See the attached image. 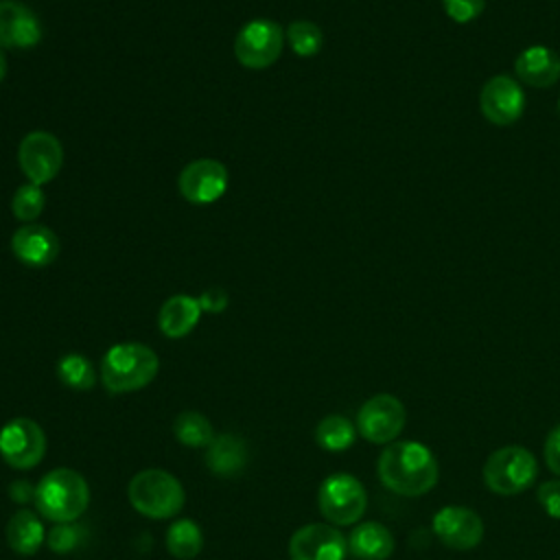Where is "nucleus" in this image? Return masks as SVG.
<instances>
[{
	"label": "nucleus",
	"instance_id": "nucleus-1",
	"mask_svg": "<svg viewBox=\"0 0 560 560\" xmlns=\"http://www.w3.org/2000/svg\"><path fill=\"white\" fill-rule=\"evenodd\" d=\"M376 470L381 483L400 497H422L440 477L433 453L413 440L387 444L378 457Z\"/></svg>",
	"mask_w": 560,
	"mask_h": 560
},
{
	"label": "nucleus",
	"instance_id": "nucleus-2",
	"mask_svg": "<svg viewBox=\"0 0 560 560\" xmlns=\"http://www.w3.org/2000/svg\"><path fill=\"white\" fill-rule=\"evenodd\" d=\"M158 354L136 341L112 346L101 361V381L107 392L125 394L149 385L158 374Z\"/></svg>",
	"mask_w": 560,
	"mask_h": 560
},
{
	"label": "nucleus",
	"instance_id": "nucleus-3",
	"mask_svg": "<svg viewBox=\"0 0 560 560\" xmlns=\"http://www.w3.org/2000/svg\"><path fill=\"white\" fill-rule=\"evenodd\" d=\"M35 505L39 514L55 523H72L79 518L88 503L90 490L85 479L72 468H55L35 486Z\"/></svg>",
	"mask_w": 560,
	"mask_h": 560
},
{
	"label": "nucleus",
	"instance_id": "nucleus-4",
	"mask_svg": "<svg viewBox=\"0 0 560 560\" xmlns=\"http://www.w3.org/2000/svg\"><path fill=\"white\" fill-rule=\"evenodd\" d=\"M131 505L149 518H171L186 501L182 483L162 468H147L133 475L127 488Z\"/></svg>",
	"mask_w": 560,
	"mask_h": 560
},
{
	"label": "nucleus",
	"instance_id": "nucleus-5",
	"mask_svg": "<svg viewBox=\"0 0 560 560\" xmlns=\"http://www.w3.org/2000/svg\"><path fill=\"white\" fill-rule=\"evenodd\" d=\"M538 462L525 446H501L483 464V483L490 492L512 497L534 483Z\"/></svg>",
	"mask_w": 560,
	"mask_h": 560
},
{
	"label": "nucleus",
	"instance_id": "nucleus-6",
	"mask_svg": "<svg viewBox=\"0 0 560 560\" xmlns=\"http://www.w3.org/2000/svg\"><path fill=\"white\" fill-rule=\"evenodd\" d=\"M317 505L330 525H352L363 516L368 508V494L357 477L348 472H335L322 481Z\"/></svg>",
	"mask_w": 560,
	"mask_h": 560
},
{
	"label": "nucleus",
	"instance_id": "nucleus-7",
	"mask_svg": "<svg viewBox=\"0 0 560 560\" xmlns=\"http://www.w3.org/2000/svg\"><path fill=\"white\" fill-rule=\"evenodd\" d=\"M284 33L282 26L273 20H252L247 22L236 39H234V55L241 66L252 70H262L276 63L282 52Z\"/></svg>",
	"mask_w": 560,
	"mask_h": 560
},
{
	"label": "nucleus",
	"instance_id": "nucleus-8",
	"mask_svg": "<svg viewBox=\"0 0 560 560\" xmlns=\"http://www.w3.org/2000/svg\"><path fill=\"white\" fill-rule=\"evenodd\" d=\"M405 407L392 394H376L368 398L357 413L359 433L372 444H392L405 429Z\"/></svg>",
	"mask_w": 560,
	"mask_h": 560
},
{
	"label": "nucleus",
	"instance_id": "nucleus-9",
	"mask_svg": "<svg viewBox=\"0 0 560 560\" xmlns=\"http://www.w3.org/2000/svg\"><path fill=\"white\" fill-rule=\"evenodd\" d=\"M46 453L44 429L31 418H13L0 429V455L18 470L33 468Z\"/></svg>",
	"mask_w": 560,
	"mask_h": 560
},
{
	"label": "nucleus",
	"instance_id": "nucleus-10",
	"mask_svg": "<svg viewBox=\"0 0 560 560\" xmlns=\"http://www.w3.org/2000/svg\"><path fill=\"white\" fill-rule=\"evenodd\" d=\"M20 168L31 184H46L57 177L63 164V147L48 131H31L22 138L18 151Z\"/></svg>",
	"mask_w": 560,
	"mask_h": 560
},
{
	"label": "nucleus",
	"instance_id": "nucleus-11",
	"mask_svg": "<svg viewBox=\"0 0 560 560\" xmlns=\"http://www.w3.org/2000/svg\"><path fill=\"white\" fill-rule=\"evenodd\" d=\"M179 195L195 203V206H208L223 197L228 188V171L219 160L201 158L190 164H186L177 179Z\"/></svg>",
	"mask_w": 560,
	"mask_h": 560
},
{
	"label": "nucleus",
	"instance_id": "nucleus-12",
	"mask_svg": "<svg viewBox=\"0 0 560 560\" xmlns=\"http://www.w3.org/2000/svg\"><path fill=\"white\" fill-rule=\"evenodd\" d=\"M479 107L486 120L505 127L516 122L525 112V94L516 79L497 74L488 79L479 94Z\"/></svg>",
	"mask_w": 560,
	"mask_h": 560
},
{
	"label": "nucleus",
	"instance_id": "nucleus-13",
	"mask_svg": "<svg viewBox=\"0 0 560 560\" xmlns=\"http://www.w3.org/2000/svg\"><path fill=\"white\" fill-rule=\"evenodd\" d=\"M346 551L348 538L326 523L304 525L289 540L291 560H343Z\"/></svg>",
	"mask_w": 560,
	"mask_h": 560
},
{
	"label": "nucleus",
	"instance_id": "nucleus-14",
	"mask_svg": "<svg viewBox=\"0 0 560 560\" xmlns=\"http://www.w3.org/2000/svg\"><path fill=\"white\" fill-rule=\"evenodd\" d=\"M433 532L448 549L466 551L481 542L483 521L466 505H444L433 516Z\"/></svg>",
	"mask_w": 560,
	"mask_h": 560
},
{
	"label": "nucleus",
	"instance_id": "nucleus-15",
	"mask_svg": "<svg viewBox=\"0 0 560 560\" xmlns=\"http://www.w3.org/2000/svg\"><path fill=\"white\" fill-rule=\"evenodd\" d=\"M39 39V18L20 0H0V46L33 48Z\"/></svg>",
	"mask_w": 560,
	"mask_h": 560
},
{
	"label": "nucleus",
	"instance_id": "nucleus-16",
	"mask_svg": "<svg viewBox=\"0 0 560 560\" xmlns=\"http://www.w3.org/2000/svg\"><path fill=\"white\" fill-rule=\"evenodd\" d=\"M11 249L20 262L39 269L50 265L59 256V238L46 225L26 223L20 230H15L11 238Z\"/></svg>",
	"mask_w": 560,
	"mask_h": 560
},
{
	"label": "nucleus",
	"instance_id": "nucleus-17",
	"mask_svg": "<svg viewBox=\"0 0 560 560\" xmlns=\"http://www.w3.org/2000/svg\"><path fill=\"white\" fill-rule=\"evenodd\" d=\"M516 77L532 88H549L560 79V55L547 46H529L514 61Z\"/></svg>",
	"mask_w": 560,
	"mask_h": 560
},
{
	"label": "nucleus",
	"instance_id": "nucleus-18",
	"mask_svg": "<svg viewBox=\"0 0 560 560\" xmlns=\"http://www.w3.org/2000/svg\"><path fill=\"white\" fill-rule=\"evenodd\" d=\"M206 464L217 477H234L241 475L247 464V446L238 435L221 433L208 444Z\"/></svg>",
	"mask_w": 560,
	"mask_h": 560
},
{
	"label": "nucleus",
	"instance_id": "nucleus-19",
	"mask_svg": "<svg viewBox=\"0 0 560 560\" xmlns=\"http://www.w3.org/2000/svg\"><path fill=\"white\" fill-rule=\"evenodd\" d=\"M201 317V306L199 300L192 295H173L168 298L158 315V326L162 335L171 339L186 337L199 322Z\"/></svg>",
	"mask_w": 560,
	"mask_h": 560
},
{
	"label": "nucleus",
	"instance_id": "nucleus-20",
	"mask_svg": "<svg viewBox=\"0 0 560 560\" xmlns=\"http://www.w3.org/2000/svg\"><path fill=\"white\" fill-rule=\"evenodd\" d=\"M348 549L359 560H387L394 551V536L376 521L359 523L350 532Z\"/></svg>",
	"mask_w": 560,
	"mask_h": 560
},
{
	"label": "nucleus",
	"instance_id": "nucleus-21",
	"mask_svg": "<svg viewBox=\"0 0 560 560\" xmlns=\"http://www.w3.org/2000/svg\"><path fill=\"white\" fill-rule=\"evenodd\" d=\"M4 536H7V542L9 547L15 551V553H22V556H31L35 553L42 542H44V525L39 521V516L26 508L18 510L9 523H7V529H4Z\"/></svg>",
	"mask_w": 560,
	"mask_h": 560
},
{
	"label": "nucleus",
	"instance_id": "nucleus-22",
	"mask_svg": "<svg viewBox=\"0 0 560 560\" xmlns=\"http://www.w3.org/2000/svg\"><path fill=\"white\" fill-rule=\"evenodd\" d=\"M203 547V534L192 518H179L166 529V549L179 560L195 558Z\"/></svg>",
	"mask_w": 560,
	"mask_h": 560
},
{
	"label": "nucleus",
	"instance_id": "nucleus-23",
	"mask_svg": "<svg viewBox=\"0 0 560 560\" xmlns=\"http://www.w3.org/2000/svg\"><path fill=\"white\" fill-rule=\"evenodd\" d=\"M173 433L184 446H208L214 440L210 420L199 411H182L173 422Z\"/></svg>",
	"mask_w": 560,
	"mask_h": 560
},
{
	"label": "nucleus",
	"instance_id": "nucleus-24",
	"mask_svg": "<svg viewBox=\"0 0 560 560\" xmlns=\"http://www.w3.org/2000/svg\"><path fill=\"white\" fill-rule=\"evenodd\" d=\"M354 435H357L354 424L346 416H337V413L326 416L315 427V440L326 451H346L348 446H352Z\"/></svg>",
	"mask_w": 560,
	"mask_h": 560
},
{
	"label": "nucleus",
	"instance_id": "nucleus-25",
	"mask_svg": "<svg viewBox=\"0 0 560 560\" xmlns=\"http://www.w3.org/2000/svg\"><path fill=\"white\" fill-rule=\"evenodd\" d=\"M57 376L70 389H81V392L90 389L94 385V381H96L94 365L83 354H77V352H70V354L59 359Z\"/></svg>",
	"mask_w": 560,
	"mask_h": 560
},
{
	"label": "nucleus",
	"instance_id": "nucleus-26",
	"mask_svg": "<svg viewBox=\"0 0 560 560\" xmlns=\"http://www.w3.org/2000/svg\"><path fill=\"white\" fill-rule=\"evenodd\" d=\"M287 37H289V44H291L293 52L300 55V57L317 55L322 50V44H324V35H322L319 26L315 22H308V20H298V22L289 24Z\"/></svg>",
	"mask_w": 560,
	"mask_h": 560
},
{
	"label": "nucleus",
	"instance_id": "nucleus-27",
	"mask_svg": "<svg viewBox=\"0 0 560 560\" xmlns=\"http://www.w3.org/2000/svg\"><path fill=\"white\" fill-rule=\"evenodd\" d=\"M44 203H46V195H44L42 186H37V184H22L15 190V195H13L11 210H13L18 221L31 223L33 219H37L42 214Z\"/></svg>",
	"mask_w": 560,
	"mask_h": 560
},
{
	"label": "nucleus",
	"instance_id": "nucleus-28",
	"mask_svg": "<svg viewBox=\"0 0 560 560\" xmlns=\"http://www.w3.org/2000/svg\"><path fill=\"white\" fill-rule=\"evenodd\" d=\"M83 538V532L74 525V523H57L48 536H46V545L55 551V553H68L72 551Z\"/></svg>",
	"mask_w": 560,
	"mask_h": 560
},
{
	"label": "nucleus",
	"instance_id": "nucleus-29",
	"mask_svg": "<svg viewBox=\"0 0 560 560\" xmlns=\"http://www.w3.org/2000/svg\"><path fill=\"white\" fill-rule=\"evenodd\" d=\"M442 4L446 15L459 24L477 20L486 9V0H442Z\"/></svg>",
	"mask_w": 560,
	"mask_h": 560
},
{
	"label": "nucleus",
	"instance_id": "nucleus-30",
	"mask_svg": "<svg viewBox=\"0 0 560 560\" xmlns=\"http://www.w3.org/2000/svg\"><path fill=\"white\" fill-rule=\"evenodd\" d=\"M538 503L551 518H560V479H549L536 490Z\"/></svg>",
	"mask_w": 560,
	"mask_h": 560
},
{
	"label": "nucleus",
	"instance_id": "nucleus-31",
	"mask_svg": "<svg viewBox=\"0 0 560 560\" xmlns=\"http://www.w3.org/2000/svg\"><path fill=\"white\" fill-rule=\"evenodd\" d=\"M542 453H545V464L547 468L560 477V424H556L549 435L545 438V446H542Z\"/></svg>",
	"mask_w": 560,
	"mask_h": 560
},
{
	"label": "nucleus",
	"instance_id": "nucleus-32",
	"mask_svg": "<svg viewBox=\"0 0 560 560\" xmlns=\"http://www.w3.org/2000/svg\"><path fill=\"white\" fill-rule=\"evenodd\" d=\"M197 300L201 311H208V313H221L228 306V293L223 289H208Z\"/></svg>",
	"mask_w": 560,
	"mask_h": 560
},
{
	"label": "nucleus",
	"instance_id": "nucleus-33",
	"mask_svg": "<svg viewBox=\"0 0 560 560\" xmlns=\"http://www.w3.org/2000/svg\"><path fill=\"white\" fill-rule=\"evenodd\" d=\"M9 497L15 503H26L28 499H35V488L28 481H13L9 486Z\"/></svg>",
	"mask_w": 560,
	"mask_h": 560
},
{
	"label": "nucleus",
	"instance_id": "nucleus-34",
	"mask_svg": "<svg viewBox=\"0 0 560 560\" xmlns=\"http://www.w3.org/2000/svg\"><path fill=\"white\" fill-rule=\"evenodd\" d=\"M4 77H7V59H4V52L0 50V83Z\"/></svg>",
	"mask_w": 560,
	"mask_h": 560
},
{
	"label": "nucleus",
	"instance_id": "nucleus-35",
	"mask_svg": "<svg viewBox=\"0 0 560 560\" xmlns=\"http://www.w3.org/2000/svg\"><path fill=\"white\" fill-rule=\"evenodd\" d=\"M558 114H560V101H558Z\"/></svg>",
	"mask_w": 560,
	"mask_h": 560
}]
</instances>
